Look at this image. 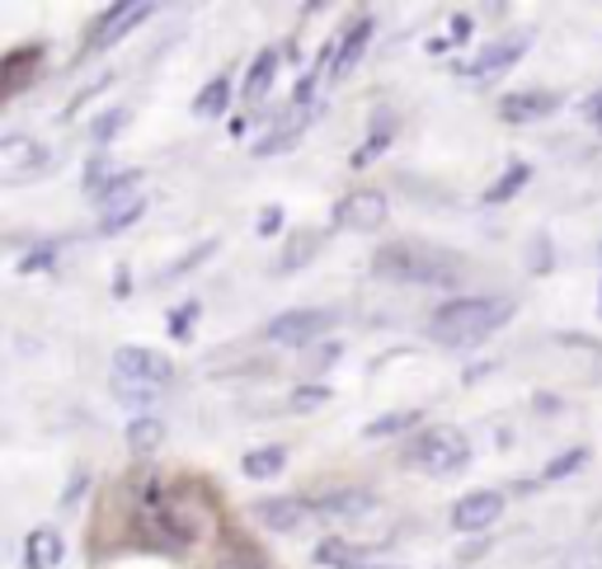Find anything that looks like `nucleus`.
<instances>
[{"label":"nucleus","instance_id":"8","mask_svg":"<svg viewBox=\"0 0 602 569\" xmlns=\"http://www.w3.org/2000/svg\"><path fill=\"white\" fill-rule=\"evenodd\" d=\"M386 212H391V207H386V198H381L377 189H348L344 198L334 203V217L330 222L340 226V230H363V236H367V230H381L386 226Z\"/></svg>","mask_w":602,"mask_h":569},{"label":"nucleus","instance_id":"33","mask_svg":"<svg viewBox=\"0 0 602 569\" xmlns=\"http://www.w3.org/2000/svg\"><path fill=\"white\" fill-rule=\"evenodd\" d=\"M583 118H589V122H593V128L602 132V90H598V95H589V99H583Z\"/></svg>","mask_w":602,"mask_h":569},{"label":"nucleus","instance_id":"27","mask_svg":"<svg viewBox=\"0 0 602 569\" xmlns=\"http://www.w3.org/2000/svg\"><path fill=\"white\" fill-rule=\"evenodd\" d=\"M212 250H217V240H203V245H198V250H193V255H180V259H174V264H170V269H165L161 278H155V282H174V278H180V273H189V269H193V264H203V259H207Z\"/></svg>","mask_w":602,"mask_h":569},{"label":"nucleus","instance_id":"21","mask_svg":"<svg viewBox=\"0 0 602 569\" xmlns=\"http://www.w3.org/2000/svg\"><path fill=\"white\" fill-rule=\"evenodd\" d=\"M161 442H165V423L155 419V415H137V419L128 423V448H132V457L161 452Z\"/></svg>","mask_w":602,"mask_h":569},{"label":"nucleus","instance_id":"32","mask_svg":"<svg viewBox=\"0 0 602 569\" xmlns=\"http://www.w3.org/2000/svg\"><path fill=\"white\" fill-rule=\"evenodd\" d=\"M122 122H128V109H109V114H99L95 118V141H109Z\"/></svg>","mask_w":602,"mask_h":569},{"label":"nucleus","instance_id":"3","mask_svg":"<svg viewBox=\"0 0 602 569\" xmlns=\"http://www.w3.org/2000/svg\"><path fill=\"white\" fill-rule=\"evenodd\" d=\"M170 382H174V363L165 353L141 344H122L114 353V390L122 405H151Z\"/></svg>","mask_w":602,"mask_h":569},{"label":"nucleus","instance_id":"12","mask_svg":"<svg viewBox=\"0 0 602 569\" xmlns=\"http://www.w3.org/2000/svg\"><path fill=\"white\" fill-rule=\"evenodd\" d=\"M367 43H372V14L367 10H358L353 14V24L334 39V57H330V80H344L353 66L363 62V52H367Z\"/></svg>","mask_w":602,"mask_h":569},{"label":"nucleus","instance_id":"25","mask_svg":"<svg viewBox=\"0 0 602 569\" xmlns=\"http://www.w3.org/2000/svg\"><path fill=\"white\" fill-rule=\"evenodd\" d=\"M419 423V410H396V415H377L363 429V438H391V433H400V429H415Z\"/></svg>","mask_w":602,"mask_h":569},{"label":"nucleus","instance_id":"6","mask_svg":"<svg viewBox=\"0 0 602 569\" xmlns=\"http://www.w3.org/2000/svg\"><path fill=\"white\" fill-rule=\"evenodd\" d=\"M147 14H151L147 0H118V6L99 10L95 24H90V33H85V52H104V47L122 43L141 20H147Z\"/></svg>","mask_w":602,"mask_h":569},{"label":"nucleus","instance_id":"30","mask_svg":"<svg viewBox=\"0 0 602 569\" xmlns=\"http://www.w3.org/2000/svg\"><path fill=\"white\" fill-rule=\"evenodd\" d=\"M141 212H147V203H137V207H122V212H104L99 217V236H114V230H122V226H132Z\"/></svg>","mask_w":602,"mask_h":569},{"label":"nucleus","instance_id":"4","mask_svg":"<svg viewBox=\"0 0 602 569\" xmlns=\"http://www.w3.org/2000/svg\"><path fill=\"white\" fill-rule=\"evenodd\" d=\"M405 466L423 475H456L471 466V438L462 429H423L405 448Z\"/></svg>","mask_w":602,"mask_h":569},{"label":"nucleus","instance_id":"5","mask_svg":"<svg viewBox=\"0 0 602 569\" xmlns=\"http://www.w3.org/2000/svg\"><path fill=\"white\" fill-rule=\"evenodd\" d=\"M527 47H533V29H513V33H504V39H494L485 52H475L471 62L456 66V76H466L475 85H490V80H499L504 71L518 66V57Z\"/></svg>","mask_w":602,"mask_h":569},{"label":"nucleus","instance_id":"11","mask_svg":"<svg viewBox=\"0 0 602 569\" xmlns=\"http://www.w3.org/2000/svg\"><path fill=\"white\" fill-rule=\"evenodd\" d=\"M560 109V90H513L499 99V118L513 122V128H527V122H537V118H551Z\"/></svg>","mask_w":602,"mask_h":569},{"label":"nucleus","instance_id":"28","mask_svg":"<svg viewBox=\"0 0 602 569\" xmlns=\"http://www.w3.org/2000/svg\"><path fill=\"white\" fill-rule=\"evenodd\" d=\"M193 325H198V301H184V307L170 311V334H174V340H189Z\"/></svg>","mask_w":602,"mask_h":569},{"label":"nucleus","instance_id":"19","mask_svg":"<svg viewBox=\"0 0 602 569\" xmlns=\"http://www.w3.org/2000/svg\"><path fill=\"white\" fill-rule=\"evenodd\" d=\"M232 76H212L203 90H198V99H193V114L198 118H226V109H232Z\"/></svg>","mask_w":602,"mask_h":569},{"label":"nucleus","instance_id":"24","mask_svg":"<svg viewBox=\"0 0 602 569\" xmlns=\"http://www.w3.org/2000/svg\"><path fill=\"white\" fill-rule=\"evenodd\" d=\"M321 255V230H301V236L288 240V250L278 255V273H297L301 264H311Z\"/></svg>","mask_w":602,"mask_h":569},{"label":"nucleus","instance_id":"20","mask_svg":"<svg viewBox=\"0 0 602 569\" xmlns=\"http://www.w3.org/2000/svg\"><path fill=\"white\" fill-rule=\"evenodd\" d=\"M282 466H288V448H278V442H269V448H250L240 457V471L250 480H273Z\"/></svg>","mask_w":602,"mask_h":569},{"label":"nucleus","instance_id":"9","mask_svg":"<svg viewBox=\"0 0 602 569\" xmlns=\"http://www.w3.org/2000/svg\"><path fill=\"white\" fill-rule=\"evenodd\" d=\"M47 160H52V151L33 137H6L0 141V165H6L0 174H6V184H24V180H33V174H43Z\"/></svg>","mask_w":602,"mask_h":569},{"label":"nucleus","instance_id":"13","mask_svg":"<svg viewBox=\"0 0 602 569\" xmlns=\"http://www.w3.org/2000/svg\"><path fill=\"white\" fill-rule=\"evenodd\" d=\"M255 518L269 527V532H297L301 523L315 518V504L288 500V494H273V500H259V504H255Z\"/></svg>","mask_w":602,"mask_h":569},{"label":"nucleus","instance_id":"10","mask_svg":"<svg viewBox=\"0 0 602 569\" xmlns=\"http://www.w3.org/2000/svg\"><path fill=\"white\" fill-rule=\"evenodd\" d=\"M499 518H504V494L499 490H471L452 504V527L456 532H485Z\"/></svg>","mask_w":602,"mask_h":569},{"label":"nucleus","instance_id":"31","mask_svg":"<svg viewBox=\"0 0 602 569\" xmlns=\"http://www.w3.org/2000/svg\"><path fill=\"white\" fill-rule=\"evenodd\" d=\"M325 400H330V386H297L292 410H321Z\"/></svg>","mask_w":602,"mask_h":569},{"label":"nucleus","instance_id":"14","mask_svg":"<svg viewBox=\"0 0 602 569\" xmlns=\"http://www.w3.org/2000/svg\"><path fill=\"white\" fill-rule=\"evenodd\" d=\"M307 122H311V109H297V104H292V109L273 122V132H264L255 141V155H278V151L297 147V141L307 137Z\"/></svg>","mask_w":602,"mask_h":569},{"label":"nucleus","instance_id":"7","mask_svg":"<svg viewBox=\"0 0 602 569\" xmlns=\"http://www.w3.org/2000/svg\"><path fill=\"white\" fill-rule=\"evenodd\" d=\"M334 325V311H321V307H307V311H282L264 325V340L269 344H311Z\"/></svg>","mask_w":602,"mask_h":569},{"label":"nucleus","instance_id":"17","mask_svg":"<svg viewBox=\"0 0 602 569\" xmlns=\"http://www.w3.org/2000/svg\"><path fill=\"white\" fill-rule=\"evenodd\" d=\"M66 556V541L57 527H33L24 541V569H57Z\"/></svg>","mask_w":602,"mask_h":569},{"label":"nucleus","instance_id":"15","mask_svg":"<svg viewBox=\"0 0 602 569\" xmlns=\"http://www.w3.org/2000/svg\"><path fill=\"white\" fill-rule=\"evenodd\" d=\"M43 52H47L43 43L39 47H14L10 57L0 62V85H6V99L20 95L24 85H29V76H39V71H43Z\"/></svg>","mask_w":602,"mask_h":569},{"label":"nucleus","instance_id":"1","mask_svg":"<svg viewBox=\"0 0 602 569\" xmlns=\"http://www.w3.org/2000/svg\"><path fill=\"white\" fill-rule=\"evenodd\" d=\"M372 273L386 282H419V288H456L466 278V259L423 240H391L372 255Z\"/></svg>","mask_w":602,"mask_h":569},{"label":"nucleus","instance_id":"26","mask_svg":"<svg viewBox=\"0 0 602 569\" xmlns=\"http://www.w3.org/2000/svg\"><path fill=\"white\" fill-rule=\"evenodd\" d=\"M583 461H589V452H583V448H570V452H565V457H556V461H546V471L537 475V485H551V480H560V475H574V471L583 466Z\"/></svg>","mask_w":602,"mask_h":569},{"label":"nucleus","instance_id":"37","mask_svg":"<svg viewBox=\"0 0 602 569\" xmlns=\"http://www.w3.org/2000/svg\"><path fill=\"white\" fill-rule=\"evenodd\" d=\"M598 311H602V297H598Z\"/></svg>","mask_w":602,"mask_h":569},{"label":"nucleus","instance_id":"23","mask_svg":"<svg viewBox=\"0 0 602 569\" xmlns=\"http://www.w3.org/2000/svg\"><path fill=\"white\" fill-rule=\"evenodd\" d=\"M367 504H372L367 490H340L315 504V518H358V513H367Z\"/></svg>","mask_w":602,"mask_h":569},{"label":"nucleus","instance_id":"2","mask_svg":"<svg viewBox=\"0 0 602 569\" xmlns=\"http://www.w3.org/2000/svg\"><path fill=\"white\" fill-rule=\"evenodd\" d=\"M508 315H513L508 297H452L433 311L429 340L442 348H475V344H485L494 330H504Z\"/></svg>","mask_w":602,"mask_h":569},{"label":"nucleus","instance_id":"29","mask_svg":"<svg viewBox=\"0 0 602 569\" xmlns=\"http://www.w3.org/2000/svg\"><path fill=\"white\" fill-rule=\"evenodd\" d=\"M391 137H396V132H391V122H386V128H381V132H372V137L363 141V147H358V151H353V165H358V170H363V165H367V160H372V155H381L386 147H391Z\"/></svg>","mask_w":602,"mask_h":569},{"label":"nucleus","instance_id":"16","mask_svg":"<svg viewBox=\"0 0 602 569\" xmlns=\"http://www.w3.org/2000/svg\"><path fill=\"white\" fill-rule=\"evenodd\" d=\"M278 66H282V52H278V47H264L259 57L250 62V71H245L240 99H245V104H264V95H269L273 80H278Z\"/></svg>","mask_w":602,"mask_h":569},{"label":"nucleus","instance_id":"35","mask_svg":"<svg viewBox=\"0 0 602 569\" xmlns=\"http://www.w3.org/2000/svg\"><path fill=\"white\" fill-rule=\"evenodd\" d=\"M466 33H471V20H466V14H456V20H452V43H466Z\"/></svg>","mask_w":602,"mask_h":569},{"label":"nucleus","instance_id":"22","mask_svg":"<svg viewBox=\"0 0 602 569\" xmlns=\"http://www.w3.org/2000/svg\"><path fill=\"white\" fill-rule=\"evenodd\" d=\"M527 180H533V165H527V160H508V170H504L499 180H494V184L485 189V203H490V207L508 203L518 189H527Z\"/></svg>","mask_w":602,"mask_h":569},{"label":"nucleus","instance_id":"36","mask_svg":"<svg viewBox=\"0 0 602 569\" xmlns=\"http://www.w3.org/2000/svg\"><path fill=\"white\" fill-rule=\"evenodd\" d=\"M348 569H381V565H348Z\"/></svg>","mask_w":602,"mask_h":569},{"label":"nucleus","instance_id":"34","mask_svg":"<svg viewBox=\"0 0 602 569\" xmlns=\"http://www.w3.org/2000/svg\"><path fill=\"white\" fill-rule=\"evenodd\" d=\"M278 226H282V212H278V207H269V212H264V217H259V236H273Z\"/></svg>","mask_w":602,"mask_h":569},{"label":"nucleus","instance_id":"18","mask_svg":"<svg viewBox=\"0 0 602 569\" xmlns=\"http://www.w3.org/2000/svg\"><path fill=\"white\" fill-rule=\"evenodd\" d=\"M95 203H99L104 212H122V207L147 203V198H141V174H137V170H128V174H114V180L95 193Z\"/></svg>","mask_w":602,"mask_h":569}]
</instances>
